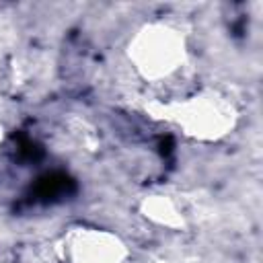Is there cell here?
I'll list each match as a JSON object with an SVG mask.
<instances>
[{
  "instance_id": "6da1fadb",
  "label": "cell",
  "mask_w": 263,
  "mask_h": 263,
  "mask_svg": "<svg viewBox=\"0 0 263 263\" xmlns=\"http://www.w3.org/2000/svg\"><path fill=\"white\" fill-rule=\"evenodd\" d=\"M35 197L39 199H53L58 195H68L74 191V181L64 173H49L41 177L35 185Z\"/></svg>"
},
{
  "instance_id": "7a4b0ae2",
  "label": "cell",
  "mask_w": 263,
  "mask_h": 263,
  "mask_svg": "<svg viewBox=\"0 0 263 263\" xmlns=\"http://www.w3.org/2000/svg\"><path fill=\"white\" fill-rule=\"evenodd\" d=\"M158 148H160V154H168V152L173 150V138H171V136L162 138L160 144H158Z\"/></svg>"
}]
</instances>
